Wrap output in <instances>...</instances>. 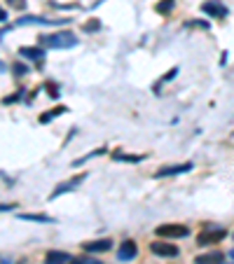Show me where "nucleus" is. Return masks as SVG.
I'll return each mask as SVG.
<instances>
[{"mask_svg": "<svg viewBox=\"0 0 234 264\" xmlns=\"http://www.w3.org/2000/svg\"><path fill=\"white\" fill-rule=\"evenodd\" d=\"M204 14H209L211 19H225L227 16V7L220 2V0H206L202 5Z\"/></svg>", "mask_w": 234, "mask_h": 264, "instance_id": "obj_5", "label": "nucleus"}, {"mask_svg": "<svg viewBox=\"0 0 234 264\" xmlns=\"http://www.w3.org/2000/svg\"><path fill=\"white\" fill-rule=\"evenodd\" d=\"M225 260V255L220 253V250H213V253H206V255H199L195 260L197 264H218V262H223Z\"/></svg>", "mask_w": 234, "mask_h": 264, "instance_id": "obj_13", "label": "nucleus"}, {"mask_svg": "<svg viewBox=\"0 0 234 264\" xmlns=\"http://www.w3.org/2000/svg\"><path fill=\"white\" fill-rule=\"evenodd\" d=\"M173 5H176V0H162V2H157V12L159 14H166V12H171L173 9Z\"/></svg>", "mask_w": 234, "mask_h": 264, "instance_id": "obj_16", "label": "nucleus"}, {"mask_svg": "<svg viewBox=\"0 0 234 264\" xmlns=\"http://www.w3.org/2000/svg\"><path fill=\"white\" fill-rule=\"evenodd\" d=\"M5 21H7V12L0 7V23H5Z\"/></svg>", "mask_w": 234, "mask_h": 264, "instance_id": "obj_25", "label": "nucleus"}, {"mask_svg": "<svg viewBox=\"0 0 234 264\" xmlns=\"http://www.w3.org/2000/svg\"><path fill=\"white\" fill-rule=\"evenodd\" d=\"M19 56H26V59H31V61H40V59L45 56V52H42L40 47H21V49H19Z\"/></svg>", "mask_w": 234, "mask_h": 264, "instance_id": "obj_14", "label": "nucleus"}, {"mask_svg": "<svg viewBox=\"0 0 234 264\" xmlns=\"http://www.w3.org/2000/svg\"><path fill=\"white\" fill-rule=\"evenodd\" d=\"M192 171V164H176V166H162L159 171L155 173V178H166V176H178V173H187Z\"/></svg>", "mask_w": 234, "mask_h": 264, "instance_id": "obj_9", "label": "nucleus"}, {"mask_svg": "<svg viewBox=\"0 0 234 264\" xmlns=\"http://www.w3.org/2000/svg\"><path fill=\"white\" fill-rule=\"evenodd\" d=\"M70 264H103V262L94 260V257H82V260H70Z\"/></svg>", "mask_w": 234, "mask_h": 264, "instance_id": "obj_19", "label": "nucleus"}, {"mask_svg": "<svg viewBox=\"0 0 234 264\" xmlns=\"http://www.w3.org/2000/svg\"><path fill=\"white\" fill-rule=\"evenodd\" d=\"M136 255H138V246L133 241H124L119 246V250H117V260L119 262H131Z\"/></svg>", "mask_w": 234, "mask_h": 264, "instance_id": "obj_8", "label": "nucleus"}, {"mask_svg": "<svg viewBox=\"0 0 234 264\" xmlns=\"http://www.w3.org/2000/svg\"><path fill=\"white\" fill-rule=\"evenodd\" d=\"M218 264H234V262H225V260H223V262H218Z\"/></svg>", "mask_w": 234, "mask_h": 264, "instance_id": "obj_26", "label": "nucleus"}, {"mask_svg": "<svg viewBox=\"0 0 234 264\" xmlns=\"http://www.w3.org/2000/svg\"><path fill=\"white\" fill-rule=\"evenodd\" d=\"M14 73H16V75H23V73H26V66H19V63H16V66H14Z\"/></svg>", "mask_w": 234, "mask_h": 264, "instance_id": "obj_23", "label": "nucleus"}, {"mask_svg": "<svg viewBox=\"0 0 234 264\" xmlns=\"http://www.w3.org/2000/svg\"><path fill=\"white\" fill-rule=\"evenodd\" d=\"M40 42L45 47H52V49H70V47L78 45V38L70 31H59V33H49V35H42Z\"/></svg>", "mask_w": 234, "mask_h": 264, "instance_id": "obj_1", "label": "nucleus"}, {"mask_svg": "<svg viewBox=\"0 0 234 264\" xmlns=\"http://www.w3.org/2000/svg\"><path fill=\"white\" fill-rule=\"evenodd\" d=\"M227 236V229L223 227H209L204 234H199V239H197V246H211V243H218L223 241Z\"/></svg>", "mask_w": 234, "mask_h": 264, "instance_id": "obj_3", "label": "nucleus"}, {"mask_svg": "<svg viewBox=\"0 0 234 264\" xmlns=\"http://www.w3.org/2000/svg\"><path fill=\"white\" fill-rule=\"evenodd\" d=\"M63 112H66V108H56V110H47V115H42V117H40V122H42V124H47V122H49V119H54V117H59V115H63Z\"/></svg>", "mask_w": 234, "mask_h": 264, "instance_id": "obj_17", "label": "nucleus"}, {"mask_svg": "<svg viewBox=\"0 0 234 264\" xmlns=\"http://www.w3.org/2000/svg\"><path fill=\"white\" fill-rule=\"evenodd\" d=\"M115 162H129V164H136V162H143V157H136V155H122V152H117L113 155Z\"/></svg>", "mask_w": 234, "mask_h": 264, "instance_id": "obj_15", "label": "nucleus"}, {"mask_svg": "<svg viewBox=\"0 0 234 264\" xmlns=\"http://www.w3.org/2000/svg\"><path fill=\"white\" fill-rule=\"evenodd\" d=\"M185 28H204V31H209V23L206 21H187Z\"/></svg>", "mask_w": 234, "mask_h": 264, "instance_id": "obj_18", "label": "nucleus"}, {"mask_svg": "<svg viewBox=\"0 0 234 264\" xmlns=\"http://www.w3.org/2000/svg\"><path fill=\"white\" fill-rule=\"evenodd\" d=\"M73 257L68 255V253H63V250H52V253H47L45 257V264H66L70 262Z\"/></svg>", "mask_w": 234, "mask_h": 264, "instance_id": "obj_11", "label": "nucleus"}, {"mask_svg": "<svg viewBox=\"0 0 234 264\" xmlns=\"http://www.w3.org/2000/svg\"><path fill=\"white\" fill-rule=\"evenodd\" d=\"M230 255H232V257H234V250H232V253H230Z\"/></svg>", "mask_w": 234, "mask_h": 264, "instance_id": "obj_27", "label": "nucleus"}, {"mask_svg": "<svg viewBox=\"0 0 234 264\" xmlns=\"http://www.w3.org/2000/svg\"><path fill=\"white\" fill-rule=\"evenodd\" d=\"M47 96H52V98H59V87L56 85H52V82H47Z\"/></svg>", "mask_w": 234, "mask_h": 264, "instance_id": "obj_20", "label": "nucleus"}, {"mask_svg": "<svg viewBox=\"0 0 234 264\" xmlns=\"http://www.w3.org/2000/svg\"><path fill=\"white\" fill-rule=\"evenodd\" d=\"M150 253L157 257H176L178 255V248L169 241H152L150 243Z\"/></svg>", "mask_w": 234, "mask_h": 264, "instance_id": "obj_4", "label": "nucleus"}, {"mask_svg": "<svg viewBox=\"0 0 234 264\" xmlns=\"http://www.w3.org/2000/svg\"><path fill=\"white\" fill-rule=\"evenodd\" d=\"M157 236H164V239H185V236H190V227L187 225H159L157 227Z\"/></svg>", "mask_w": 234, "mask_h": 264, "instance_id": "obj_2", "label": "nucleus"}, {"mask_svg": "<svg viewBox=\"0 0 234 264\" xmlns=\"http://www.w3.org/2000/svg\"><path fill=\"white\" fill-rule=\"evenodd\" d=\"M85 173H82V176H78V178H73V180H68V182H63V185H59L54 189V192H52V194H49V201H54L56 196H61V194H66V192H73V189H75V187H80L82 185V182H85Z\"/></svg>", "mask_w": 234, "mask_h": 264, "instance_id": "obj_7", "label": "nucleus"}, {"mask_svg": "<svg viewBox=\"0 0 234 264\" xmlns=\"http://www.w3.org/2000/svg\"><path fill=\"white\" fill-rule=\"evenodd\" d=\"M7 5H12V7H16V9H23L26 0H7Z\"/></svg>", "mask_w": 234, "mask_h": 264, "instance_id": "obj_21", "label": "nucleus"}, {"mask_svg": "<svg viewBox=\"0 0 234 264\" xmlns=\"http://www.w3.org/2000/svg\"><path fill=\"white\" fill-rule=\"evenodd\" d=\"M96 28H99V21H92L85 26V31H96Z\"/></svg>", "mask_w": 234, "mask_h": 264, "instance_id": "obj_22", "label": "nucleus"}, {"mask_svg": "<svg viewBox=\"0 0 234 264\" xmlns=\"http://www.w3.org/2000/svg\"><path fill=\"white\" fill-rule=\"evenodd\" d=\"M68 21V19H45V16H21V19H19V26H35V23H38V26H59V23H66Z\"/></svg>", "mask_w": 234, "mask_h": 264, "instance_id": "obj_6", "label": "nucleus"}, {"mask_svg": "<svg viewBox=\"0 0 234 264\" xmlns=\"http://www.w3.org/2000/svg\"><path fill=\"white\" fill-rule=\"evenodd\" d=\"M19 220H28V222H40V225H52L54 218L52 215H42V213H21Z\"/></svg>", "mask_w": 234, "mask_h": 264, "instance_id": "obj_12", "label": "nucleus"}, {"mask_svg": "<svg viewBox=\"0 0 234 264\" xmlns=\"http://www.w3.org/2000/svg\"><path fill=\"white\" fill-rule=\"evenodd\" d=\"M82 248H85L87 253H108V250L113 248V241H110V239H99V241L85 243Z\"/></svg>", "mask_w": 234, "mask_h": 264, "instance_id": "obj_10", "label": "nucleus"}, {"mask_svg": "<svg viewBox=\"0 0 234 264\" xmlns=\"http://www.w3.org/2000/svg\"><path fill=\"white\" fill-rule=\"evenodd\" d=\"M14 208V203H0V213H2V210H12Z\"/></svg>", "mask_w": 234, "mask_h": 264, "instance_id": "obj_24", "label": "nucleus"}]
</instances>
